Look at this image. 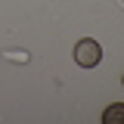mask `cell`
Masks as SVG:
<instances>
[{
    "label": "cell",
    "mask_w": 124,
    "mask_h": 124,
    "mask_svg": "<svg viewBox=\"0 0 124 124\" xmlns=\"http://www.w3.org/2000/svg\"><path fill=\"white\" fill-rule=\"evenodd\" d=\"M99 59H102V46L96 44V40H90V37L78 40V46H75V62L78 65L93 68V65H99Z\"/></svg>",
    "instance_id": "obj_1"
},
{
    "label": "cell",
    "mask_w": 124,
    "mask_h": 124,
    "mask_svg": "<svg viewBox=\"0 0 124 124\" xmlns=\"http://www.w3.org/2000/svg\"><path fill=\"white\" fill-rule=\"evenodd\" d=\"M102 121L106 124H124V106H108L102 112Z\"/></svg>",
    "instance_id": "obj_2"
}]
</instances>
